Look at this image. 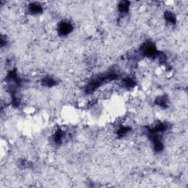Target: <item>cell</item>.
<instances>
[{"label": "cell", "mask_w": 188, "mask_h": 188, "mask_svg": "<svg viewBox=\"0 0 188 188\" xmlns=\"http://www.w3.org/2000/svg\"><path fill=\"white\" fill-rule=\"evenodd\" d=\"M158 134L159 133H149V137L154 143V149L155 151L159 152V151H163V144L162 143L161 138L158 135Z\"/></svg>", "instance_id": "obj_3"}, {"label": "cell", "mask_w": 188, "mask_h": 188, "mask_svg": "<svg viewBox=\"0 0 188 188\" xmlns=\"http://www.w3.org/2000/svg\"><path fill=\"white\" fill-rule=\"evenodd\" d=\"M74 27L71 23L66 22V21H62L59 25L58 33L62 36L67 35L71 33Z\"/></svg>", "instance_id": "obj_4"}, {"label": "cell", "mask_w": 188, "mask_h": 188, "mask_svg": "<svg viewBox=\"0 0 188 188\" xmlns=\"http://www.w3.org/2000/svg\"><path fill=\"white\" fill-rule=\"evenodd\" d=\"M0 43H1V47H3L4 46L6 45V43H7V41H6V38H4V37L2 35L1 36V40H0Z\"/></svg>", "instance_id": "obj_14"}, {"label": "cell", "mask_w": 188, "mask_h": 188, "mask_svg": "<svg viewBox=\"0 0 188 188\" xmlns=\"http://www.w3.org/2000/svg\"><path fill=\"white\" fill-rule=\"evenodd\" d=\"M43 8H42L41 5H39L38 3H31L29 5V11L32 14H38L41 13Z\"/></svg>", "instance_id": "obj_6"}, {"label": "cell", "mask_w": 188, "mask_h": 188, "mask_svg": "<svg viewBox=\"0 0 188 188\" xmlns=\"http://www.w3.org/2000/svg\"><path fill=\"white\" fill-rule=\"evenodd\" d=\"M164 16H165V19L170 23L176 24V22H177V19H176L175 16L172 13H171V12L169 11L165 12V13H164Z\"/></svg>", "instance_id": "obj_10"}, {"label": "cell", "mask_w": 188, "mask_h": 188, "mask_svg": "<svg viewBox=\"0 0 188 188\" xmlns=\"http://www.w3.org/2000/svg\"><path fill=\"white\" fill-rule=\"evenodd\" d=\"M130 131V128L128 127H121L118 130L117 135L119 137H122L125 136Z\"/></svg>", "instance_id": "obj_12"}, {"label": "cell", "mask_w": 188, "mask_h": 188, "mask_svg": "<svg viewBox=\"0 0 188 188\" xmlns=\"http://www.w3.org/2000/svg\"><path fill=\"white\" fill-rule=\"evenodd\" d=\"M42 85L45 87H51L53 86H55L57 85V82H56L53 78L50 77H46L42 79L41 81Z\"/></svg>", "instance_id": "obj_7"}, {"label": "cell", "mask_w": 188, "mask_h": 188, "mask_svg": "<svg viewBox=\"0 0 188 188\" xmlns=\"http://www.w3.org/2000/svg\"><path fill=\"white\" fill-rule=\"evenodd\" d=\"M156 104L157 105L160 106V107H166L168 106V99L165 96H159V98H157L155 101Z\"/></svg>", "instance_id": "obj_11"}, {"label": "cell", "mask_w": 188, "mask_h": 188, "mask_svg": "<svg viewBox=\"0 0 188 188\" xmlns=\"http://www.w3.org/2000/svg\"><path fill=\"white\" fill-rule=\"evenodd\" d=\"M142 54L147 57H154L158 55L155 46L151 43H145L141 47Z\"/></svg>", "instance_id": "obj_2"}, {"label": "cell", "mask_w": 188, "mask_h": 188, "mask_svg": "<svg viewBox=\"0 0 188 188\" xmlns=\"http://www.w3.org/2000/svg\"><path fill=\"white\" fill-rule=\"evenodd\" d=\"M168 128V126L167 123H163L157 125L152 129H149V133H160L167 130Z\"/></svg>", "instance_id": "obj_5"}, {"label": "cell", "mask_w": 188, "mask_h": 188, "mask_svg": "<svg viewBox=\"0 0 188 188\" xmlns=\"http://www.w3.org/2000/svg\"><path fill=\"white\" fill-rule=\"evenodd\" d=\"M129 5H130V2L127 1H122L119 3V11L122 13H127L129 11Z\"/></svg>", "instance_id": "obj_8"}, {"label": "cell", "mask_w": 188, "mask_h": 188, "mask_svg": "<svg viewBox=\"0 0 188 188\" xmlns=\"http://www.w3.org/2000/svg\"><path fill=\"white\" fill-rule=\"evenodd\" d=\"M64 133L61 129H58L56 132L54 136V139H55V142L57 144H60L62 143V141L63 139Z\"/></svg>", "instance_id": "obj_9"}, {"label": "cell", "mask_w": 188, "mask_h": 188, "mask_svg": "<svg viewBox=\"0 0 188 188\" xmlns=\"http://www.w3.org/2000/svg\"><path fill=\"white\" fill-rule=\"evenodd\" d=\"M118 76L115 74V73H108L105 74L101 75L100 77L96 79L91 80L90 83L87 84V87L85 88V93H91L96 90L98 87H100L101 85H102L104 83H105L106 82H110V81H113L117 79Z\"/></svg>", "instance_id": "obj_1"}, {"label": "cell", "mask_w": 188, "mask_h": 188, "mask_svg": "<svg viewBox=\"0 0 188 188\" xmlns=\"http://www.w3.org/2000/svg\"><path fill=\"white\" fill-rule=\"evenodd\" d=\"M123 83L124 84V85L127 88H132L136 85L135 82L131 78H126L123 80Z\"/></svg>", "instance_id": "obj_13"}]
</instances>
